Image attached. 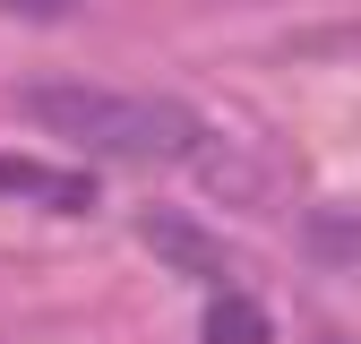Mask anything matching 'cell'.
<instances>
[{"label":"cell","mask_w":361,"mask_h":344,"mask_svg":"<svg viewBox=\"0 0 361 344\" xmlns=\"http://www.w3.org/2000/svg\"><path fill=\"white\" fill-rule=\"evenodd\" d=\"M18 112L35 129H52L61 147L86 155H112V164H164V155H190L207 129L180 95H121V86H86V78H52V86H26Z\"/></svg>","instance_id":"1"},{"label":"cell","mask_w":361,"mask_h":344,"mask_svg":"<svg viewBox=\"0 0 361 344\" xmlns=\"http://www.w3.org/2000/svg\"><path fill=\"white\" fill-rule=\"evenodd\" d=\"M138 241L164 258V267H180V276H198V284H215V293H241V258L224 250L207 224H190V215H138Z\"/></svg>","instance_id":"2"},{"label":"cell","mask_w":361,"mask_h":344,"mask_svg":"<svg viewBox=\"0 0 361 344\" xmlns=\"http://www.w3.org/2000/svg\"><path fill=\"white\" fill-rule=\"evenodd\" d=\"M180 164H190V172H198V181H207L215 198H233V207H258L267 190H276L267 155H258V147H241V138H198Z\"/></svg>","instance_id":"3"},{"label":"cell","mask_w":361,"mask_h":344,"mask_svg":"<svg viewBox=\"0 0 361 344\" xmlns=\"http://www.w3.org/2000/svg\"><path fill=\"white\" fill-rule=\"evenodd\" d=\"M0 190H9V198H35V207H61V215H86V207H95V181H86V172L35 164V155H0Z\"/></svg>","instance_id":"4"},{"label":"cell","mask_w":361,"mask_h":344,"mask_svg":"<svg viewBox=\"0 0 361 344\" xmlns=\"http://www.w3.org/2000/svg\"><path fill=\"white\" fill-rule=\"evenodd\" d=\"M207 344H267L276 327H267V310H258V293H215L207 301V327H198Z\"/></svg>","instance_id":"5"},{"label":"cell","mask_w":361,"mask_h":344,"mask_svg":"<svg viewBox=\"0 0 361 344\" xmlns=\"http://www.w3.org/2000/svg\"><path fill=\"white\" fill-rule=\"evenodd\" d=\"M301 250H319V258H361V207H310V215H301Z\"/></svg>","instance_id":"6"},{"label":"cell","mask_w":361,"mask_h":344,"mask_svg":"<svg viewBox=\"0 0 361 344\" xmlns=\"http://www.w3.org/2000/svg\"><path fill=\"white\" fill-rule=\"evenodd\" d=\"M0 9H9V18H35V26H52V18L78 9V0H0Z\"/></svg>","instance_id":"7"}]
</instances>
